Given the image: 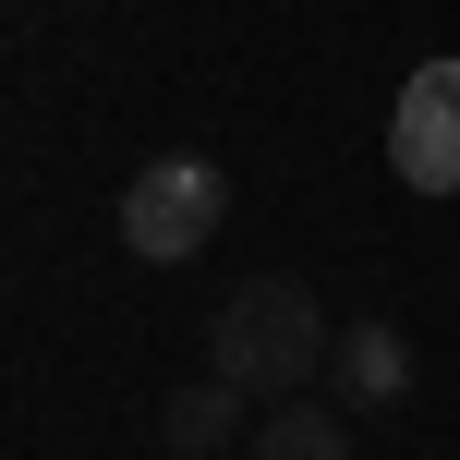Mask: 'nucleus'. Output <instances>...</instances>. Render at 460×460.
<instances>
[{
    "instance_id": "20e7f679",
    "label": "nucleus",
    "mask_w": 460,
    "mask_h": 460,
    "mask_svg": "<svg viewBox=\"0 0 460 460\" xmlns=\"http://www.w3.org/2000/svg\"><path fill=\"white\" fill-rule=\"evenodd\" d=\"M327 388H340V400H364V412H388V400L412 388V340H400L388 315L340 327V351H327Z\"/></svg>"
},
{
    "instance_id": "39448f33",
    "label": "nucleus",
    "mask_w": 460,
    "mask_h": 460,
    "mask_svg": "<svg viewBox=\"0 0 460 460\" xmlns=\"http://www.w3.org/2000/svg\"><path fill=\"white\" fill-rule=\"evenodd\" d=\"M243 400H254V388H230V376H194V388H170L158 437L182 448V460H218L230 437H243Z\"/></svg>"
},
{
    "instance_id": "f257e3e1",
    "label": "nucleus",
    "mask_w": 460,
    "mask_h": 460,
    "mask_svg": "<svg viewBox=\"0 0 460 460\" xmlns=\"http://www.w3.org/2000/svg\"><path fill=\"white\" fill-rule=\"evenodd\" d=\"M327 315H315V291L303 279H243V291L207 315V376H230V388H254V400H291L303 376H327Z\"/></svg>"
},
{
    "instance_id": "7ed1b4c3",
    "label": "nucleus",
    "mask_w": 460,
    "mask_h": 460,
    "mask_svg": "<svg viewBox=\"0 0 460 460\" xmlns=\"http://www.w3.org/2000/svg\"><path fill=\"white\" fill-rule=\"evenodd\" d=\"M388 170L412 194H460V61H412L388 110Z\"/></svg>"
},
{
    "instance_id": "423d86ee",
    "label": "nucleus",
    "mask_w": 460,
    "mask_h": 460,
    "mask_svg": "<svg viewBox=\"0 0 460 460\" xmlns=\"http://www.w3.org/2000/svg\"><path fill=\"white\" fill-rule=\"evenodd\" d=\"M243 460H351V424L327 412V400H279V412L243 437Z\"/></svg>"
},
{
    "instance_id": "f03ea898",
    "label": "nucleus",
    "mask_w": 460,
    "mask_h": 460,
    "mask_svg": "<svg viewBox=\"0 0 460 460\" xmlns=\"http://www.w3.org/2000/svg\"><path fill=\"white\" fill-rule=\"evenodd\" d=\"M230 218V182L218 158H194V146H170V158L134 170V194H121V254L134 267H182V254H207V230Z\"/></svg>"
}]
</instances>
